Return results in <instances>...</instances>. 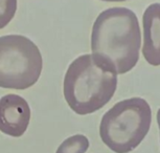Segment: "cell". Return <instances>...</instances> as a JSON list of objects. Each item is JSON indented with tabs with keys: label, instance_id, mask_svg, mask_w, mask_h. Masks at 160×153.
I'll return each instance as SVG.
<instances>
[{
	"label": "cell",
	"instance_id": "cell-1",
	"mask_svg": "<svg viewBox=\"0 0 160 153\" xmlns=\"http://www.w3.org/2000/svg\"><path fill=\"white\" fill-rule=\"evenodd\" d=\"M117 88V73L107 59L86 54L78 56L67 68L63 94L68 106L78 115L96 112L113 98Z\"/></svg>",
	"mask_w": 160,
	"mask_h": 153
},
{
	"label": "cell",
	"instance_id": "cell-2",
	"mask_svg": "<svg viewBox=\"0 0 160 153\" xmlns=\"http://www.w3.org/2000/svg\"><path fill=\"white\" fill-rule=\"evenodd\" d=\"M141 32L136 14L127 8H110L95 19L91 52L113 64L117 74L129 73L139 60Z\"/></svg>",
	"mask_w": 160,
	"mask_h": 153
},
{
	"label": "cell",
	"instance_id": "cell-3",
	"mask_svg": "<svg viewBox=\"0 0 160 153\" xmlns=\"http://www.w3.org/2000/svg\"><path fill=\"white\" fill-rule=\"evenodd\" d=\"M152 125V109L142 98L126 99L102 115V142L114 153H130L142 143Z\"/></svg>",
	"mask_w": 160,
	"mask_h": 153
},
{
	"label": "cell",
	"instance_id": "cell-4",
	"mask_svg": "<svg viewBox=\"0 0 160 153\" xmlns=\"http://www.w3.org/2000/svg\"><path fill=\"white\" fill-rule=\"evenodd\" d=\"M43 59L37 44L22 35L0 37V87L25 90L38 82Z\"/></svg>",
	"mask_w": 160,
	"mask_h": 153
},
{
	"label": "cell",
	"instance_id": "cell-5",
	"mask_svg": "<svg viewBox=\"0 0 160 153\" xmlns=\"http://www.w3.org/2000/svg\"><path fill=\"white\" fill-rule=\"evenodd\" d=\"M32 111L21 95L8 94L0 98V131L5 135L20 137L31 123Z\"/></svg>",
	"mask_w": 160,
	"mask_h": 153
},
{
	"label": "cell",
	"instance_id": "cell-6",
	"mask_svg": "<svg viewBox=\"0 0 160 153\" xmlns=\"http://www.w3.org/2000/svg\"><path fill=\"white\" fill-rule=\"evenodd\" d=\"M143 47L146 61L152 66H160V3H152L142 16Z\"/></svg>",
	"mask_w": 160,
	"mask_h": 153
},
{
	"label": "cell",
	"instance_id": "cell-7",
	"mask_svg": "<svg viewBox=\"0 0 160 153\" xmlns=\"http://www.w3.org/2000/svg\"><path fill=\"white\" fill-rule=\"evenodd\" d=\"M90 147L88 137L84 134H74L60 144L56 153H86Z\"/></svg>",
	"mask_w": 160,
	"mask_h": 153
},
{
	"label": "cell",
	"instance_id": "cell-8",
	"mask_svg": "<svg viewBox=\"0 0 160 153\" xmlns=\"http://www.w3.org/2000/svg\"><path fill=\"white\" fill-rule=\"evenodd\" d=\"M18 0H0V29L4 28L14 19Z\"/></svg>",
	"mask_w": 160,
	"mask_h": 153
},
{
	"label": "cell",
	"instance_id": "cell-9",
	"mask_svg": "<svg viewBox=\"0 0 160 153\" xmlns=\"http://www.w3.org/2000/svg\"><path fill=\"white\" fill-rule=\"evenodd\" d=\"M157 124H158V128H159V135H160V108L157 111Z\"/></svg>",
	"mask_w": 160,
	"mask_h": 153
},
{
	"label": "cell",
	"instance_id": "cell-10",
	"mask_svg": "<svg viewBox=\"0 0 160 153\" xmlns=\"http://www.w3.org/2000/svg\"><path fill=\"white\" fill-rule=\"evenodd\" d=\"M101 1H107V2H122V1H127V0H101Z\"/></svg>",
	"mask_w": 160,
	"mask_h": 153
}]
</instances>
